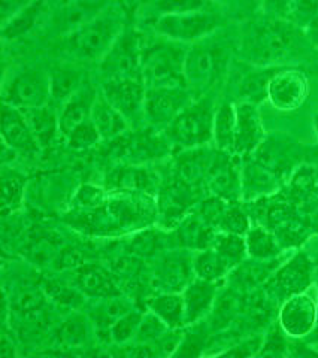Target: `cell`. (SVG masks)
Segmentation results:
<instances>
[{"label":"cell","mask_w":318,"mask_h":358,"mask_svg":"<svg viewBox=\"0 0 318 358\" xmlns=\"http://www.w3.org/2000/svg\"><path fill=\"white\" fill-rule=\"evenodd\" d=\"M191 100V92L186 85L146 87L144 120L150 127L166 129Z\"/></svg>","instance_id":"cell-12"},{"label":"cell","mask_w":318,"mask_h":358,"mask_svg":"<svg viewBox=\"0 0 318 358\" xmlns=\"http://www.w3.org/2000/svg\"><path fill=\"white\" fill-rule=\"evenodd\" d=\"M215 154V147H200L193 150H181L177 159V173L200 189H207V178Z\"/></svg>","instance_id":"cell-29"},{"label":"cell","mask_w":318,"mask_h":358,"mask_svg":"<svg viewBox=\"0 0 318 358\" xmlns=\"http://www.w3.org/2000/svg\"><path fill=\"white\" fill-rule=\"evenodd\" d=\"M109 103L126 117L130 126H138L144 120V100L146 85L141 78H112L104 80L100 87Z\"/></svg>","instance_id":"cell-17"},{"label":"cell","mask_w":318,"mask_h":358,"mask_svg":"<svg viewBox=\"0 0 318 358\" xmlns=\"http://www.w3.org/2000/svg\"><path fill=\"white\" fill-rule=\"evenodd\" d=\"M188 45L160 35L142 43L141 76L146 87L186 85L184 64ZM187 87V85H186Z\"/></svg>","instance_id":"cell-2"},{"label":"cell","mask_w":318,"mask_h":358,"mask_svg":"<svg viewBox=\"0 0 318 358\" xmlns=\"http://www.w3.org/2000/svg\"><path fill=\"white\" fill-rule=\"evenodd\" d=\"M145 306L148 310L154 312L158 318L163 320L170 329L183 330L187 327L184 299L181 293L160 291V293H155L146 299Z\"/></svg>","instance_id":"cell-35"},{"label":"cell","mask_w":318,"mask_h":358,"mask_svg":"<svg viewBox=\"0 0 318 358\" xmlns=\"http://www.w3.org/2000/svg\"><path fill=\"white\" fill-rule=\"evenodd\" d=\"M144 312L138 309H132L126 315H123L120 320L112 324L108 333V342L112 345L120 346L132 342L136 338V333L139 330L141 320Z\"/></svg>","instance_id":"cell-47"},{"label":"cell","mask_w":318,"mask_h":358,"mask_svg":"<svg viewBox=\"0 0 318 358\" xmlns=\"http://www.w3.org/2000/svg\"><path fill=\"white\" fill-rule=\"evenodd\" d=\"M315 18H318V0H293L290 21L294 24L305 30Z\"/></svg>","instance_id":"cell-54"},{"label":"cell","mask_w":318,"mask_h":358,"mask_svg":"<svg viewBox=\"0 0 318 358\" xmlns=\"http://www.w3.org/2000/svg\"><path fill=\"white\" fill-rule=\"evenodd\" d=\"M72 282L92 300H102L121 294V285L111 268L102 263L87 262L72 271Z\"/></svg>","instance_id":"cell-19"},{"label":"cell","mask_w":318,"mask_h":358,"mask_svg":"<svg viewBox=\"0 0 318 358\" xmlns=\"http://www.w3.org/2000/svg\"><path fill=\"white\" fill-rule=\"evenodd\" d=\"M308 76L298 67L281 66L270 78L268 87V102L281 112L299 109L308 99Z\"/></svg>","instance_id":"cell-15"},{"label":"cell","mask_w":318,"mask_h":358,"mask_svg":"<svg viewBox=\"0 0 318 358\" xmlns=\"http://www.w3.org/2000/svg\"><path fill=\"white\" fill-rule=\"evenodd\" d=\"M281 66H254L251 71H248L237 83L236 94L237 102H248L260 105L268 100V87L270 83V78L275 75V72Z\"/></svg>","instance_id":"cell-36"},{"label":"cell","mask_w":318,"mask_h":358,"mask_svg":"<svg viewBox=\"0 0 318 358\" xmlns=\"http://www.w3.org/2000/svg\"><path fill=\"white\" fill-rule=\"evenodd\" d=\"M193 268H195L196 278L212 282H226L227 276L230 273V268L227 267L212 246L195 252V255H193Z\"/></svg>","instance_id":"cell-44"},{"label":"cell","mask_w":318,"mask_h":358,"mask_svg":"<svg viewBox=\"0 0 318 358\" xmlns=\"http://www.w3.org/2000/svg\"><path fill=\"white\" fill-rule=\"evenodd\" d=\"M305 33H306V38H308L310 43L318 50V18H315L311 24L305 29Z\"/></svg>","instance_id":"cell-58"},{"label":"cell","mask_w":318,"mask_h":358,"mask_svg":"<svg viewBox=\"0 0 318 358\" xmlns=\"http://www.w3.org/2000/svg\"><path fill=\"white\" fill-rule=\"evenodd\" d=\"M303 36L305 30L293 21L263 14L247 22L240 51L253 66H286L284 63L299 54Z\"/></svg>","instance_id":"cell-1"},{"label":"cell","mask_w":318,"mask_h":358,"mask_svg":"<svg viewBox=\"0 0 318 358\" xmlns=\"http://www.w3.org/2000/svg\"><path fill=\"white\" fill-rule=\"evenodd\" d=\"M4 103L21 110L51 103L50 72L42 67H26L17 72L4 88Z\"/></svg>","instance_id":"cell-9"},{"label":"cell","mask_w":318,"mask_h":358,"mask_svg":"<svg viewBox=\"0 0 318 358\" xmlns=\"http://www.w3.org/2000/svg\"><path fill=\"white\" fill-rule=\"evenodd\" d=\"M212 0H155L157 15L184 14L211 9Z\"/></svg>","instance_id":"cell-51"},{"label":"cell","mask_w":318,"mask_h":358,"mask_svg":"<svg viewBox=\"0 0 318 358\" xmlns=\"http://www.w3.org/2000/svg\"><path fill=\"white\" fill-rule=\"evenodd\" d=\"M315 284H317V324H315V329H314V331L308 336V338L305 339L306 342H310L311 345L318 343V279L315 281Z\"/></svg>","instance_id":"cell-59"},{"label":"cell","mask_w":318,"mask_h":358,"mask_svg":"<svg viewBox=\"0 0 318 358\" xmlns=\"http://www.w3.org/2000/svg\"><path fill=\"white\" fill-rule=\"evenodd\" d=\"M217 233L219 230L211 227L209 224L191 210L170 231V238H172L174 248L198 252L211 248Z\"/></svg>","instance_id":"cell-23"},{"label":"cell","mask_w":318,"mask_h":358,"mask_svg":"<svg viewBox=\"0 0 318 358\" xmlns=\"http://www.w3.org/2000/svg\"><path fill=\"white\" fill-rule=\"evenodd\" d=\"M33 0H0V20L2 26L13 20L22 9H26Z\"/></svg>","instance_id":"cell-55"},{"label":"cell","mask_w":318,"mask_h":358,"mask_svg":"<svg viewBox=\"0 0 318 358\" xmlns=\"http://www.w3.org/2000/svg\"><path fill=\"white\" fill-rule=\"evenodd\" d=\"M247 294L235 287L224 282L220 293L214 301V306L207 317L208 326L214 334H223L233 327V324L240 320L245 306Z\"/></svg>","instance_id":"cell-22"},{"label":"cell","mask_w":318,"mask_h":358,"mask_svg":"<svg viewBox=\"0 0 318 358\" xmlns=\"http://www.w3.org/2000/svg\"><path fill=\"white\" fill-rule=\"evenodd\" d=\"M214 99L202 94L179 112L177 118L165 129L170 143L179 150L208 147L214 139Z\"/></svg>","instance_id":"cell-5"},{"label":"cell","mask_w":318,"mask_h":358,"mask_svg":"<svg viewBox=\"0 0 318 358\" xmlns=\"http://www.w3.org/2000/svg\"><path fill=\"white\" fill-rule=\"evenodd\" d=\"M45 13V0H33V2L22 9L13 20H9L2 26L4 41H17L27 36L36 27L42 14Z\"/></svg>","instance_id":"cell-42"},{"label":"cell","mask_w":318,"mask_h":358,"mask_svg":"<svg viewBox=\"0 0 318 358\" xmlns=\"http://www.w3.org/2000/svg\"><path fill=\"white\" fill-rule=\"evenodd\" d=\"M248 257L257 260L278 259L286 251L282 248L278 238L269 229L263 226H253L245 234Z\"/></svg>","instance_id":"cell-40"},{"label":"cell","mask_w":318,"mask_h":358,"mask_svg":"<svg viewBox=\"0 0 318 358\" xmlns=\"http://www.w3.org/2000/svg\"><path fill=\"white\" fill-rule=\"evenodd\" d=\"M2 141L18 154L39 151V145L33 134L29 121L21 109L4 103L2 108Z\"/></svg>","instance_id":"cell-24"},{"label":"cell","mask_w":318,"mask_h":358,"mask_svg":"<svg viewBox=\"0 0 318 358\" xmlns=\"http://www.w3.org/2000/svg\"><path fill=\"white\" fill-rule=\"evenodd\" d=\"M0 354H2L4 357H15L17 355V346L14 343L13 331H11V334H9L6 327L4 329V334H2V348H0Z\"/></svg>","instance_id":"cell-57"},{"label":"cell","mask_w":318,"mask_h":358,"mask_svg":"<svg viewBox=\"0 0 318 358\" xmlns=\"http://www.w3.org/2000/svg\"><path fill=\"white\" fill-rule=\"evenodd\" d=\"M290 342L291 338L284 333L275 320L263 334L262 348H260L257 357H290Z\"/></svg>","instance_id":"cell-48"},{"label":"cell","mask_w":318,"mask_h":358,"mask_svg":"<svg viewBox=\"0 0 318 358\" xmlns=\"http://www.w3.org/2000/svg\"><path fill=\"white\" fill-rule=\"evenodd\" d=\"M281 263V257L272 260H257L251 259V257H247L240 266H236L229 273L226 282L248 294L251 291L263 287Z\"/></svg>","instance_id":"cell-27"},{"label":"cell","mask_w":318,"mask_h":358,"mask_svg":"<svg viewBox=\"0 0 318 358\" xmlns=\"http://www.w3.org/2000/svg\"><path fill=\"white\" fill-rule=\"evenodd\" d=\"M207 192L229 203L242 201V157L215 148L207 178Z\"/></svg>","instance_id":"cell-13"},{"label":"cell","mask_w":318,"mask_h":358,"mask_svg":"<svg viewBox=\"0 0 318 358\" xmlns=\"http://www.w3.org/2000/svg\"><path fill=\"white\" fill-rule=\"evenodd\" d=\"M314 130H315V134H317V138H318V112L314 115Z\"/></svg>","instance_id":"cell-60"},{"label":"cell","mask_w":318,"mask_h":358,"mask_svg":"<svg viewBox=\"0 0 318 358\" xmlns=\"http://www.w3.org/2000/svg\"><path fill=\"white\" fill-rule=\"evenodd\" d=\"M29 121L30 129L35 134L39 148H48L54 143L60 131V117L59 109L53 103H48L41 108H33L22 110Z\"/></svg>","instance_id":"cell-34"},{"label":"cell","mask_w":318,"mask_h":358,"mask_svg":"<svg viewBox=\"0 0 318 358\" xmlns=\"http://www.w3.org/2000/svg\"><path fill=\"white\" fill-rule=\"evenodd\" d=\"M132 309V301L126 297H123L121 294L102 300H95V306L92 312L88 313V317L95 326L96 338L108 341V333L112 327V324L120 320L123 315H126Z\"/></svg>","instance_id":"cell-33"},{"label":"cell","mask_w":318,"mask_h":358,"mask_svg":"<svg viewBox=\"0 0 318 358\" xmlns=\"http://www.w3.org/2000/svg\"><path fill=\"white\" fill-rule=\"evenodd\" d=\"M263 334L257 333L251 336H245L235 341L232 345L226 346V350L214 352V355H223V357H257L260 348H262Z\"/></svg>","instance_id":"cell-53"},{"label":"cell","mask_w":318,"mask_h":358,"mask_svg":"<svg viewBox=\"0 0 318 358\" xmlns=\"http://www.w3.org/2000/svg\"><path fill=\"white\" fill-rule=\"evenodd\" d=\"M26 194V178L4 166L2 171V214L13 215L21 208Z\"/></svg>","instance_id":"cell-43"},{"label":"cell","mask_w":318,"mask_h":358,"mask_svg":"<svg viewBox=\"0 0 318 358\" xmlns=\"http://www.w3.org/2000/svg\"><path fill=\"white\" fill-rule=\"evenodd\" d=\"M64 2H66V0H64Z\"/></svg>","instance_id":"cell-61"},{"label":"cell","mask_w":318,"mask_h":358,"mask_svg":"<svg viewBox=\"0 0 318 358\" xmlns=\"http://www.w3.org/2000/svg\"><path fill=\"white\" fill-rule=\"evenodd\" d=\"M96 336L92 320L81 310H71L54 330V341L59 348L81 350L88 348Z\"/></svg>","instance_id":"cell-26"},{"label":"cell","mask_w":318,"mask_h":358,"mask_svg":"<svg viewBox=\"0 0 318 358\" xmlns=\"http://www.w3.org/2000/svg\"><path fill=\"white\" fill-rule=\"evenodd\" d=\"M92 121L95 122V126L100 134L102 142H111L123 136L124 133H127L132 129L126 117L109 103V100L100 93V90L93 105Z\"/></svg>","instance_id":"cell-32"},{"label":"cell","mask_w":318,"mask_h":358,"mask_svg":"<svg viewBox=\"0 0 318 358\" xmlns=\"http://www.w3.org/2000/svg\"><path fill=\"white\" fill-rule=\"evenodd\" d=\"M220 2L240 9L244 14H253L257 8L262 9V0H220Z\"/></svg>","instance_id":"cell-56"},{"label":"cell","mask_w":318,"mask_h":358,"mask_svg":"<svg viewBox=\"0 0 318 358\" xmlns=\"http://www.w3.org/2000/svg\"><path fill=\"white\" fill-rule=\"evenodd\" d=\"M85 73L76 64L55 66L50 72L51 81V103L63 105L67 99L74 96L81 88Z\"/></svg>","instance_id":"cell-37"},{"label":"cell","mask_w":318,"mask_h":358,"mask_svg":"<svg viewBox=\"0 0 318 358\" xmlns=\"http://www.w3.org/2000/svg\"><path fill=\"white\" fill-rule=\"evenodd\" d=\"M144 38L133 29H124L99 67L104 80L112 78H141Z\"/></svg>","instance_id":"cell-11"},{"label":"cell","mask_w":318,"mask_h":358,"mask_svg":"<svg viewBox=\"0 0 318 358\" xmlns=\"http://www.w3.org/2000/svg\"><path fill=\"white\" fill-rule=\"evenodd\" d=\"M124 29L123 15L111 5L104 14L66 35V51L78 62H100Z\"/></svg>","instance_id":"cell-4"},{"label":"cell","mask_w":318,"mask_h":358,"mask_svg":"<svg viewBox=\"0 0 318 358\" xmlns=\"http://www.w3.org/2000/svg\"><path fill=\"white\" fill-rule=\"evenodd\" d=\"M69 148L74 151H87L95 148L97 143L102 142L100 134L95 126L92 118L83 121L71 130V133L64 138Z\"/></svg>","instance_id":"cell-50"},{"label":"cell","mask_w":318,"mask_h":358,"mask_svg":"<svg viewBox=\"0 0 318 358\" xmlns=\"http://www.w3.org/2000/svg\"><path fill=\"white\" fill-rule=\"evenodd\" d=\"M266 171L286 184L293 172L308 163V148L287 134H266L258 148L249 155Z\"/></svg>","instance_id":"cell-7"},{"label":"cell","mask_w":318,"mask_h":358,"mask_svg":"<svg viewBox=\"0 0 318 358\" xmlns=\"http://www.w3.org/2000/svg\"><path fill=\"white\" fill-rule=\"evenodd\" d=\"M314 282V262L306 252L298 251L277 267L263 288L278 305H281L286 299L308 291Z\"/></svg>","instance_id":"cell-8"},{"label":"cell","mask_w":318,"mask_h":358,"mask_svg":"<svg viewBox=\"0 0 318 358\" xmlns=\"http://www.w3.org/2000/svg\"><path fill=\"white\" fill-rule=\"evenodd\" d=\"M111 142H113V152L127 164H148L165 159L174 147L166 133H158V129L154 127L133 131L130 129Z\"/></svg>","instance_id":"cell-10"},{"label":"cell","mask_w":318,"mask_h":358,"mask_svg":"<svg viewBox=\"0 0 318 358\" xmlns=\"http://www.w3.org/2000/svg\"><path fill=\"white\" fill-rule=\"evenodd\" d=\"M106 189L118 193L153 196L157 193L158 176L146 164L124 163L112 169L106 176Z\"/></svg>","instance_id":"cell-21"},{"label":"cell","mask_w":318,"mask_h":358,"mask_svg":"<svg viewBox=\"0 0 318 358\" xmlns=\"http://www.w3.org/2000/svg\"><path fill=\"white\" fill-rule=\"evenodd\" d=\"M277 321L291 339H306L317 324V299L308 291L294 294L279 305Z\"/></svg>","instance_id":"cell-18"},{"label":"cell","mask_w":318,"mask_h":358,"mask_svg":"<svg viewBox=\"0 0 318 358\" xmlns=\"http://www.w3.org/2000/svg\"><path fill=\"white\" fill-rule=\"evenodd\" d=\"M203 189L193 187L184 181L178 173L166 181L158 189L155 214L160 215L165 226L177 224L195 209L202 200L200 194Z\"/></svg>","instance_id":"cell-14"},{"label":"cell","mask_w":318,"mask_h":358,"mask_svg":"<svg viewBox=\"0 0 318 358\" xmlns=\"http://www.w3.org/2000/svg\"><path fill=\"white\" fill-rule=\"evenodd\" d=\"M223 285L224 282H212L200 278H195L181 291L184 299L187 326L205 320L209 315L214 301L217 299Z\"/></svg>","instance_id":"cell-25"},{"label":"cell","mask_w":318,"mask_h":358,"mask_svg":"<svg viewBox=\"0 0 318 358\" xmlns=\"http://www.w3.org/2000/svg\"><path fill=\"white\" fill-rule=\"evenodd\" d=\"M236 130V108L230 100L220 103L214 117V147L220 151L233 152ZM235 154V152H233Z\"/></svg>","instance_id":"cell-41"},{"label":"cell","mask_w":318,"mask_h":358,"mask_svg":"<svg viewBox=\"0 0 318 358\" xmlns=\"http://www.w3.org/2000/svg\"><path fill=\"white\" fill-rule=\"evenodd\" d=\"M48 301L59 308L69 310H79L84 305L87 297L78 289L72 279L64 278H45L41 284Z\"/></svg>","instance_id":"cell-38"},{"label":"cell","mask_w":318,"mask_h":358,"mask_svg":"<svg viewBox=\"0 0 318 358\" xmlns=\"http://www.w3.org/2000/svg\"><path fill=\"white\" fill-rule=\"evenodd\" d=\"M97 94V90L85 83L74 96H71L60 106L59 117L60 131L63 138H66L71 133V130L78 124H81L83 121L92 118V110Z\"/></svg>","instance_id":"cell-31"},{"label":"cell","mask_w":318,"mask_h":358,"mask_svg":"<svg viewBox=\"0 0 318 358\" xmlns=\"http://www.w3.org/2000/svg\"><path fill=\"white\" fill-rule=\"evenodd\" d=\"M106 200V189L92 184H84L76 189L72 203L79 210H88L104 205Z\"/></svg>","instance_id":"cell-52"},{"label":"cell","mask_w":318,"mask_h":358,"mask_svg":"<svg viewBox=\"0 0 318 358\" xmlns=\"http://www.w3.org/2000/svg\"><path fill=\"white\" fill-rule=\"evenodd\" d=\"M251 221L253 220L249 217L245 205H241V201L240 203H229L219 224V231L245 236L248 230L253 227Z\"/></svg>","instance_id":"cell-49"},{"label":"cell","mask_w":318,"mask_h":358,"mask_svg":"<svg viewBox=\"0 0 318 358\" xmlns=\"http://www.w3.org/2000/svg\"><path fill=\"white\" fill-rule=\"evenodd\" d=\"M236 130L233 152L240 157L251 155L266 138L258 105L236 102Z\"/></svg>","instance_id":"cell-20"},{"label":"cell","mask_w":318,"mask_h":358,"mask_svg":"<svg viewBox=\"0 0 318 358\" xmlns=\"http://www.w3.org/2000/svg\"><path fill=\"white\" fill-rule=\"evenodd\" d=\"M221 14L212 9L198 10L184 14H163L155 15L151 21V29L155 35L170 41L191 45L217 33L224 24Z\"/></svg>","instance_id":"cell-6"},{"label":"cell","mask_w":318,"mask_h":358,"mask_svg":"<svg viewBox=\"0 0 318 358\" xmlns=\"http://www.w3.org/2000/svg\"><path fill=\"white\" fill-rule=\"evenodd\" d=\"M284 185L277 176L260 166L253 157L242 159V200L251 201L277 193Z\"/></svg>","instance_id":"cell-30"},{"label":"cell","mask_w":318,"mask_h":358,"mask_svg":"<svg viewBox=\"0 0 318 358\" xmlns=\"http://www.w3.org/2000/svg\"><path fill=\"white\" fill-rule=\"evenodd\" d=\"M212 248L219 252L223 262L230 268V272L248 257L245 236H240V234L219 231Z\"/></svg>","instance_id":"cell-46"},{"label":"cell","mask_w":318,"mask_h":358,"mask_svg":"<svg viewBox=\"0 0 318 358\" xmlns=\"http://www.w3.org/2000/svg\"><path fill=\"white\" fill-rule=\"evenodd\" d=\"M212 341V331L207 321H199L187 326V331L181 336L177 351L172 357H199L205 354V348H209Z\"/></svg>","instance_id":"cell-45"},{"label":"cell","mask_w":318,"mask_h":358,"mask_svg":"<svg viewBox=\"0 0 318 358\" xmlns=\"http://www.w3.org/2000/svg\"><path fill=\"white\" fill-rule=\"evenodd\" d=\"M193 255L195 252L175 248L158 257L151 273V285L157 289V293L160 291L181 293L196 278L193 268Z\"/></svg>","instance_id":"cell-16"},{"label":"cell","mask_w":318,"mask_h":358,"mask_svg":"<svg viewBox=\"0 0 318 358\" xmlns=\"http://www.w3.org/2000/svg\"><path fill=\"white\" fill-rule=\"evenodd\" d=\"M169 250H175L172 245L170 233H162L160 230L146 229L136 233L129 239L126 251L139 257V259H153L160 257Z\"/></svg>","instance_id":"cell-39"},{"label":"cell","mask_w":318,"mask_h":358,"mask_svg":"<svg viewBox=\"0 0 318 358\" xmlns=\"http://www.w3.org/2000/svg\"><path fill=\"white\" fill-rule=\"evenodd\" d=\"M109 6L111 0H66L54 20V26L66 36L104 14Z\"/></svg>","instance_id":"cell-28"},{"label":"cell","mask_w":318,"mask_h":358,"mask_svg":"<svg viewBox=\"0 0 318 358\" xmlns=\"http://www.w3.org/2000/svg\"><path fill=\"white\" fill-rule=\"evenodd\" d=\"M230 50L226 42L215 38V33L205 39L188 45L184 78L190 92L207 94L227 72Z\"/></svg>","instance_id":"cell-3"}]
</instances>
